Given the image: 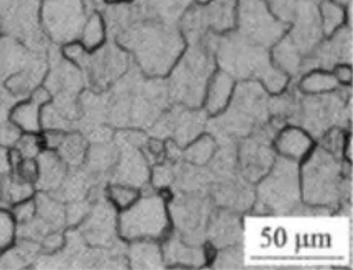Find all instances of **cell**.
I'll return each instance as SVG.
<instances>
[{"instance_id":"f1b7e54d","label":"cell","mask_w":353,"mask_h":270,"mask_svg":"<svg viewBox=\"0 0 353 270\" xmlns=\"http://www.w3.org/2000/svg\"><path fill=\"white\" fill-rule=\"evenodd\" d=\"M215 149L216 141L214 137L212 135L204 136L182 152V158L192 165H204L210 160Z\"/></svg>"},{"instance_id":"83f0119b","label":"cell","mask_w":353,"mask_h":270,"mask_svg":"<svg viewBox=\"0 0 353 270\" xmlns=\"http://www.w3.org/2000/svg\"><path fill=\"white\" fill-rule=\"evenodd\" d=\"M319 12H320L324 35L327 37L334 35L336 31L341 28L345 18H346V12H345L343 6H339L332 0H324L323 3H320Z\"/></svg>"},{"instance_id":"f35d334b","label":"cell","mask_w":353,"mask_h":270,"mask_svg":"<svg viewBox=\"0 0 353 270\" xmlns=\"http://www.w3.org/2000/svg\"><path fill=\"white\" fill-rule=\"evenodd\" d=\"M108 6H124V4H131L136 0H103Z\"/></svg>"},{"instance_id":"ba28073f","label":"cell","mask_w":353,"mask_h":270,"mask_svg":"<svg viewBox=\"0 0 353 270\" xmlns=\"http://www.w3.org/2000/svg\"><path fill=\"white\" fill-rule=\"evenodd\" d=\"M265 178L254 193L253 214L256 215H299L301 184L299 169L295 159L276 157Z\"/></svg>"},{"instance_id":"cb8c5ba5","label":"cell","mask_w":353,"mask_h":270,"mask_svg":"<svg viewBox=\"0 0 353 270\" xmlns=\"http://www.w3.org/2000/svg\"><path fill=\"white\" fill-rule=\"evenodd\" d=\"M88 140L82 132L67 131L59 147L54 152L59 158L68 165V168H77L84 163V159L88 152Z\"/></svg>"},{"instance_id":"7c38bea8","label":"cell","mask_w":353,"mask_h":270,"mask_svg":"<svg viewBox=\"0 0 353 270\" xmlns=\"http://www.w3.org/2000/svg\"><path fill=\"white\" fill-rule=\"evenodd\" d=\"M285 123L276 118L237 142V167L248 182L254 184L270 172L276 159L272 142Z\"/></svg>"},{"instance_id":"2e32d148","label":"cell","mask_w":353,"mask_h":270,"mask_svg":"<svg viewBox=\"0 0 353 270\" xmlns=\"http://www.w3.org/2000/svg\"><path fill=\"white\" fill-rule=\"evenodd\" d=\"M131 56L119 43L106 41L101 48L89 52L81 71L94 92H105L129 70Z\"/></svg>"},{"instance_id":"603a6c76","label":"cell","mask_w":353,"mask_h":270,"mask_svg":"<svg viewBox=\"0 0 353 270\" xmlns=\"http://www.w3.org/2000/svg\"><path fill=\"white\" fill-rule=\"evenodd\" d=\"M235 79L229 73L220 70L210 78L208 83V96H206L205 112L208 114H216L223 110L229 101Z\"/></svg>"},{"instance_id":"5bb4252c","label":"cell","mask_w":353,"mask_h":270,"mask_svg":"<svg viewBox=\"0 0 353 270\" xmlns=\"http://www.w3.org/2000/svg\"><path fill=\"white\" fill-rule=\"evenodd\" d=\"M208 115L205 109L172 104L148 129V136L162 141L168 138L181 148L187 147L205 131Z\"/></svg>"},{"instance_id":"8992f818","label":"cell","mask_w":353,"mask_h":270,"mask_svg":"<svg viewBox=\"0 0 353 270\" xmlns=\"http://www.w3.org/2000/svg\"><path fill=\"white\" fill-rule=\"evenodd\" d=\"M271 118L270 96L256 81L237 84L229 109L215 118H208L206 131L216 142H237L252 134Z\"/></svg>"},{"instance_id":"4316f807","label":"cell","mask_w":353,"mask_h":270,"mask_svg":"<svg viewBox=\"0 0 353 270\" xmlns=\"http://www.w3.org/2000/svg\"><path fill=\"white\" fill-rule=\"evenodd\" d=\"M312 146V141L301 129H290L277 137V148L283 157L299 159Z\"/></svg>"},{"instance_id":"d6986e66","label":"cell","mask_w":353,"mask_h":270,"mask_svg":"<svg viewBox=\"0 0 353 270\" xmlns=\"http://www.w3.org/2000/svg\"><path fill=\"white\" fill-rule=\"evenodd\" d=\"M242 240L243 229L240 214L216 206L206 227L205 241L215 248L221 249L226 247L242 245Z\"/></svg>"},{"instance_id":"74e56055","label":"cell","mask_w":353,"mask_h":270,"mask_svg":"<svg viewBox=\"0 0 353 270\" xmlns=\"http://www.w3.org/2000/svg\"><path fill=\"white\" fill-rule=\"evenodd\" d=\"M332 73L335 74L336 79L340 84L347 85L352 82V68L350 63H340V65H336L335 68L332 70Z\"/></svg>"},{"instance_id":"ffe728a7","label":"cell","mask_w":353,"mask_h":270,"mask_svg":"<svg viewBox=\"0 0 353 270\" xmlns=\"http://www.w3.org/2000/svg\"><path fill=\"white\" fill-rule=\"evenodd\" d=\"M36 159L39 163L36 190L56 194L68 174V165L59 158L57 153L48 149H42Z\"/></svg>"},{"instance_id":"277c9868","label":"cell","mask_w":353,"mask_h":270,"mask_svg":"<svg viewBox=\"0 0 353 270\" xmlns=\"http://www.w3.org/2000/svg\"><path fill=\"white\" fill-rule=\"evenodd\" d=\"M352 169L336 156L319 146L303 167V199L307 205L330 212L351 211Z\"/></svg>"},{"instance_id":"44dd1931","label":"cell","mask_w":353,"mask_h":270,"mask_svg":"<svg viewBox=\"0 0 353 270\" xmlns=\"http://www.w3.org/2000/svg\"><path fill=\"white\" fill-rule=\"evenodd\" d=\"M165 264L170 267H201L205 263V252L201 246H190L173 231L162 245Z\"/></svg>"},{"instance_id":"4dcf8cb0","label":"cell","mask_w":353,"mask_h":270,"mask_svg":"<svg viewBox=\"0 0 353 270\" xmlns=\"http://www.w3.org/2000/svg\"><path fill=\"white\" fill-rule=\"evenodd\" d=\"M18 241V222L9 207L0 205V254Z\"/></svg>"},{"instance_id":"1f68e13d","label":"cell","mask_w":353,"mask_h":270,"mask_svg":"<svg viewBox=\"0 0 353 270\" xmlns=\"http://www.w3.org/2000/svg\"><path fill=\"white\" fill-rule=\"evenodd\" d=\"M216 269H239L243 267V249L242 245L221 248L212 265Z\"/></svg>"},{"instance_id":"d4e9b609","label":"cell","mask_w":353,"mask_h":270,"mask_svg":"<svg viewBox=\"0 0 353 270\" xmlns=\"http://www.w3.org/2000/svg\"><path fill=\"white\" fill-rule=\"evenodd\" d=\"M78 41L81 42L89 52L101 48L108 41V28L104 15L95 10L90 12L83 24Z\"/></svg>"},{"instance_id":"e0dca14e","label":"cell","mask_w":353,"mask_h":270,"mask_svg":"<svg viewBox=\"0 0 353 270\" xmlns=\"http://www.w3.org/2000/svg\"><path fill=\"white\" fill-rule=\"evenodd\" d=\"M79 235L89 246L114 248L124 245L119 241L117 209L106 199L105 193L95 200L90 211L78 229Z\"/></svg>"},{"instance_id":"8fae6325","label":"cell","mask_w":353,"mask_h":270,"mask_svg":"<svg viewBox=\"0 0 353 270\" xmlns=\"http://www.w3.org/2000/svg\"><path fill=\"white\" fill-rule=\"evenodd\" d=\"M170 212L174 232L190 246H203L206 227L216 207L210 195L204 191H174Z\"/></svg>"},{"instance_id":"e575fe53","label":"cell","mask_w":353,"mask_h":270,"mask_svg":"<svg viewBox=\"0 0 353 270\" xmlns=\"http://www.w3.org/2000/svg\"><path fill=\"white\" fill-rule=\"evenodd\" d=\"M14 218L17 220L19 226H23L26 223L31 222L36 216V201L35 196L30 199L23 200L18 204L10 207Z\"/></svg>"},{"instance_id":"52a82bcc","label":"cell","mask_w":353,"mask_h":270,"mask_svg":"<svg viewBox=\"0 0 353 270\" xmlns=\"http://www.w3.org/2000/svg\"><path fill=\"white\" fill-rule=\"evenodd\" d=\"M219 36L210 32L201 41L189 43L188 51L176 63L167 81L172 104L199 107L208 83L215 71V50Z\"/></svg>"},{"instance_id":"8d00e7d4","label":"cell","mask_w":353,"mask_h":270,"mask_svg":"<svg viewBox=\"0 0 353 270\" xmlns=\"http://www.w3.org/2000/svg\"><path fill=\"white\" fill-rule=\"evenodd\" d=\"M12 174L20 178L24 182L34 184L36 187L37 176H39V163L36 158H23L14 169Z\"/></svg>"},{"instance_id":"ab89813d","label":"cell","mask_w":353,"mask_h":270,"mask_svg":"<svg viewBox=\"0 0 353 270\" xmlns=\"http://www.w3.org/2000/svg\"><path fill=\"white\" fill-rule=\"evenodd\" d=\"M210 1H212V0H195V3L201 6H206V4H209Z\"/></svg>"},{"instance_id":"7a4b0ae2","label":"cell","mask_w":353,"mask_h":270,"mask_svg":"<svg viewBox=\"0 0 353 270\" xmlns=\"http://www.w3.org/2000/svg\"><path fill=\"white\" fill-rule=\"evenodd\" d=\"M270 114L285 125L301 126L319 140L330 129H347L352 116L351 89L304 94L296 84H292L285 93L270 98Z\"/></svg>"},{"instance_id":"9c48e42d","label":"cell","mask_w":353,"mask_h":270,"mask_svg":"<svg viewBox=\"0 0 353 270\" xmlns=\"http://www.w3.org/2000/svg\"><path fill=\"white\" fill-rule=\"evenodd\" d=\"M168 216L165 201L156 191H143L118 216L119 237L125 242L157 240L165 235Z\"/></svg>"},{"instance_id":"f546056e","label":"cell","mask_w":353,"mask_h":270,"mask_svg":"<svg viewBox=\"0 0 353 270\" xmlns=\"http://www.w3.org/2000/svg\"><path fill=\"white\" fill-rule=\"evenodd\" d=\"M140 189L120 183H110L105 188L106 199L112 202L115 209H128L140 198Z\"/></svg>"},{"instance_id":"30bf717a","label":"cell","mask_w":353,"mask_h":270,"mask_svg":"<svg viewBox=\"0 0 353 270\" xmlns=\"http://www.w3.org/2000/svg\"><path fill=\"white\" fill-rule=\"evenodd\" d=\"M94 0H41L42 34L59 46L78 40L85 19L94 12Z\"/></svg>"},{"instance_id":"9a60e30c","label":"cell","mask_w":353,"mask_h":270,"mask_svg":"<svg viewBox=\"0 0 353 270\" xmlns=\"http://www.w3.org/2000/svg\"><path fill=\"white\" fill-rule=\"evenodd\" d=\"M41 0H0V34L37 48L41 43Z\"/></svg>"},{"instance_id":"836d02e7","label":"cell","mask_w":353,"mask_h":270,"mask_svg":"<svg viewBox=\"0 0 353 270\" xmlns=\"http://www.w3.org/2000/svg\"><path fill=\"white\" fill-rule=\"evenodd\" d=\"M59 53L67 62H70L72 65L81 68L83 62L85 61L87 56H88L89 51L84 48L81 42L74 40V41L67 42L65 45H62Z\"/></svg>"},{"instance_id":"6da1fadb","label":"cell","mask_w":353,"mask_h":270,"mask_svg":"<svg viewBox=\"0 0 353 270\" xmlns=\"http://www.w3.org/2000/svg\"><path fill=\"white\" fill-rule=\"evenodd\" d=\"M104 19L108 32L132 56L143 74L165 76L181 57L184 48L181 30L148 8H132V3L112 6Z\"/></svg>"},{"instance_id":"ac0fdd59","label":"cell","mask_w":353,"mask_h":270,"mask_svg":"<svg viewBox=\"0 0 353 270\" xmlns=\"http://www.w3.org/2000/svg\"><path fill=\"white\" fill-rule=\"evenodd\" d=\"M52 95L46 87L39 85L32 93L12 106L8 120L20 134H41L42 110L51 103Z\"/></svg>"},{"instance_id":"484cf974","label":"cell","mask_w":353,"mask_h":270,"mask_svg":"<svg viewBox=\"0 0 353 270\" xmlns=\"http://www.w3.org/2000/svg\"><path fill=\"white\" fill-rule=\"evenodd\" d=\"M298 88L304 94H323L339 88L340 83L332 71L312 70L298 79Z\"/></svg>"},{"instance_id":"7402d4cb","label":"cell","mask_w":353,"mask_h":270,"mask_svg":"<svg viewBox=\"0 0 353 270\" xmlns=\"http://www.w3.org/2000/svg\"><path fill=\"white\" fill-rule=\"evenodd\" d=\"M128 264L132 269H161L165 267L161 247L152 240L130 242L126 247Z\"/></svg>"},{"instance_id":"3957f363","label":"cell","mask_w":353,"mask_h":270,"mask_svg":"<svg viewBox=\"0 0 353 270\" xmlns=\"http://www.w3.org/2000/svg\"><path fill=\"white\" fill-rule=\"evenodd\" d=\"M108 94V123L118 129H150L172 105L168 85L159 76H123Z\"/></svg>"},{"instance_id":"5b68a950","label":"cell","mask_w":353,"mask_h":270,"mask_svg":"<svg viewBox=\"0 0 353 270\" xmlns=\"http://www.w3.org/2000/svg\"><path fill=\"white\" fill-rule=\"evenodd\" d=\"M215 54L220 68L234 79L256 81L276 94L288 83V76L273 63L268 48L248 42L236 31L219 36Z\"/></svg>"},{"instance_id":"d590c367","label":"cell","mask_w":353,"mask_h":270,"mask_svg":"<svg viewBox=\"0 0 353 270\" xmlns=\"http://www.w3.org/2000/svg\"><path fill=\"white\" fill-rule=\"evenodd\" d=\"M345 129H330L321 138H319L320 146L327 149L329 152L334 153L336 156H342L343 149V142H345Z\"/></svg>"},{"instance_id":"d6a6232c","label":"cell","mask_w":353,"mask_h":270,"mask_svg":"<svg viewBox=\"0 0 353 270\" xmlns=\"http://www.w3.org/2000/svg\"><path fill=\"white\" fill-rule=\"evenodd\" d=\"M12 147L17 148L24 158H37L43 149L40 134H20Z\"/></svg>"},{"instance_id":"4fadbf2b","label":"cell","mask_w":353,"mask_h":270,"mask_svg":"<svg viewBox=\"0 0 353 270\" xmlns=\"http://www.w3.org/2000/svg\"><path fill=\"white\" fill-rule=\"evenodd\" d=\"M288 29V24L271 12L265 0H239L236 32L242 39L262 48H273Z\"/></svg>"}]
</instances>
